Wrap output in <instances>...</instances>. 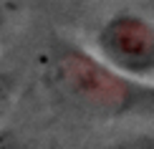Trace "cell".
<instances>
[{
  "mask_svg": "<svg viewBox=\"0 0 154 149\" xmlns=\"http://www.w3.org/2000/svg\"><path fill=\"white\" fill-rule=\"evenodd\" d=\"M51 81L76 106L96 114L154 111V86L139 83L76 46H61L48 63Z\"/></svg>",
  "mask_w": 154,
  "mask_h": 149,
  "instance_id": "cell-1",
  "label": "cell"
},
{
  "mask_svg": "<svg viewBox=\"0 0 154 149\" xmlns=\"http://www.w3.org/2000/svg\"><path fill=\"white\" fill-rule=\"evenodd\" d=\"M88 149H154V129L119 134V137L106 139V141H101V144H94Z\"/></svg>",
  "mask_w": 154,
  "mask_h": 149,
  "instance_id": "cell-3",
  "label": "cell"
},
{
  "mask_svg": "<svg viewBox=\"0 0 154 149\" xmlns=\"http://www.w3.org/2000/svg\"><path fill=\"white\" fill-rule=\"evenodd\" d=\"M96 58L119 76L154 86V20L139 13H116L94 38Z\"/></svg>",
  "mask_w": 154,
  "mask_h": 149,
  "instance_id": "cell-2",
  "label": "cell"
},
{
  "mask_svg": "<svg viewBox=\"0 0 154 149\" xmlns=\"http://www.w3.org/2000/svg\"><path fill=\"white\" fill-rule=\"evenodd\" d=\"M0 149H25V144H20L13 134H0Z\"/></svg>",
  "mask_w": 154,
  "mask_h": 149,
  "instance_id": "cell-4",
  "label": "cell"
}]
</instances>
